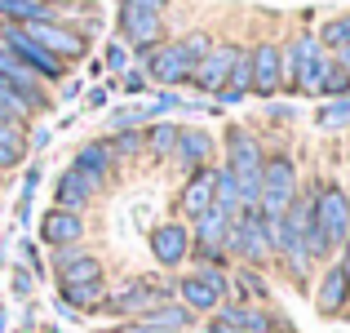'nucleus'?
I'll return each instance as SVG.
<instances>
[{
	"mask_svg": "<svg viewBox=\"0 0 350 333\" xmlns=\"http://www.w3.org/2000/svg\"><path fill=\"white\" fill-rule=\"evenodd\" d=\"M164 302H173V275L169 271H137V275H124L120 284L107 289V302H103L98 316H107L111 325H120V320L151 316Z\"/></svg>",
	"mask_w": 350,
	"mask_h": 333,
	"instance_id": "1",
	"label": "nucleus"
},
{
	"mask_svg": "<svg viewBox=\"0 0 350 333\" xmlns=\"http://www.w3.org/2000/svg\"><path fill=\"white\" fill-rule=\"evenodd\" d=\"M328 62H333V53L315 40L310 27L293 32L288 40H284V94L315 98L319 80H324V71H328Z\"/></svg>",
	"mask_w": 350,
	"mask_h": 333,
	"instance_id": "2",
	"label": "nucleus"
},
{
	"mask_svg": "<svg viewBox=\"0 0 350 333\" xmlns=\"http://www.w3.org/2000/svg\"><path fill=\"white\" fill-rule=\"evenodd\" d=\"M226 258L231 267H257V271H275V240H271V222L257 209H239L231 218V236H226Z\"/></svg>",
	"mask_w": 350,
	"mask_h": 333,
	"instance_id": "3",
	"label": "nucleus"
},
{
	"mask_svg": "<svg viewBox=\"0 0 350 333\" xmlns=\"http://www.w3.org/2000/svg\"><path fill=\"white\" fill-rule=\"evenodd\" d=\"M173 298L204 320L213 311H222V302L231 298V271H222V267H187V271L173 275Z\"/></svg>",
	"mask_w": 350,
	"mask_h": 333,
	"instance_id": "4",
	"label": "nucleus"
},
{
	"mask_svg": "<svg viewBox=\"0 0 350 333\" xmlns=\"http://www.w3.org/2000/svg\"><path fill=\"white\" fill-rule=\"evenodd\" d=\"M297 191H301V173H297V160H293V151H266L257 214H262L266 222H280L284 209L297 200Z\"/></svg>",
	"mask_w": 350,
	"mask_h": 333,
	"instance_id": "5",
	"label": "nucleus"
},
{
	"mask_svg": "<svg viewBox=\"0 0 350 333\" xmlns=\"http://www.w3.org/2000/svg\"><path fill=\"white\" fill-rule=\"evenodd\" d=\"M146 249H151V258H155L160 271H169V275L187 271V262H191V222H182L173 214L160 218L151 231H146Z\"/></svg>",
	"mask_w": 350,
	"mask_h": 333,
	"instance_id": "6",
	"label": "nucleus"
},
{
	"mask_svg": "<svg viewBox=\"0 0 350 333\" xmlns=\"http://www.w3.org/2000/svg\"><path fill=\"white\" fill-rule=\"evenodd\" d=\"M315 227L328 240V249H342L350 240V191L342 182H319L315 191Z\"/></svg>",
	"mask_w": 350,
	"mask_h": 333,
	"instance_id": "7",
	"label": "nucleus"
},
{
	"mask_svg": "<svg viewBox=\"0 0 350 333\" xmlns=\"http://www.w3.org/2000/svg\"><path fill=\"white\" fill-rule=\"evenodd\" d=\"M103 275H107V262L89 245H67V249H53L49 254V280L58 289H71V284H85V280H103Z\"/></svg>",
	"mask_w": 350,
	"mask_h": 333,
	"instance_id": "8",
	"label": "nucleus"
},
{
	"mask_svg": "<svg viewBox=\"0 0 350 333\" xmlns=\"http://www.w3.org/2000/svg\"><path fill=\"white\" fill-rule=\"evenodd\" d=\"M116 36L129 45L133 62H146L164 40H169V23L155 18V14H129V9H120L116 14Z\"/></svg>",
	"mask_w": 350,
	"mask_h": 333,
	"instance_id": "9",
	"label": "nucleus"
},
{
	"mask_svg": "<svg viewBox=\"0 0 350 333\" xmlns=\"http://www.w3.org/2000/svg\"><path fill=\"white\" fill-rule=\"evenodd\" d=\"M27 36H31L40 49H49L53 58L62 62V67H76V62H85L89 58V49H94V40H85V36L76 32L71 23H31V27H23Z\"/></svg>",
	"mask_w": 350,
	"mask_h": 333,
	"instance_id": "10",
	"label": "nucleus"
},
{
	"mask_svg": "<svg viewBox=\"0 0 350 333\" xmlns=\"http://www.w3.org/2000/svg\"><path fill=\"white\" fill-rule=\"evenodd\" d=\"M239 49H244L239 40H217L213 49L196 62V71H191V89H196L200 98H208V103H213V98L226 89V80H231V67H235Z\"/></svg>",
	"mask_w": 350,
	"mask_h": 333,
	"instance_id": "11",
	"label": "nucleus"
},
{
	"mask_svg": "<svg viewBox=\"0 0 350 333\" xmlns=\"http://www.w3.org/2000/svg\"><path fill=\"white\" fill-rule=\"evenodd\" d=\"M173 169L187 178L196 169H213L217 164V134L208 125H178V147H173Z\"/></svg>",
	"mask_w": 350,
	"mask_h": 333,
	"instance_id": "12",
	"label": "nucleus"
},
{
	"mask_svg": "<svg viewBox=\"0 0 350 333\" xmlns=\"http://www.w3.org/2000/svg\"><path fill=\"white\" fill-rule=\"evenodd\" d=\"M142 67H146V76H151L155 89H187L191 71H196V58H191V53L182 49V40L173 36V40H164L160 49L142 62Z\"/></svg>",
	"mask_w": 350,
	"mask_h": 333,
	"instance_id": "13",
	"label": "nucleus"
},
{
	"mask_svg": "<svg viewBox=\"0 0 350 333\" xmlns=\"http://www.w3.org/2000/svg\"><path fill=\"white\" fill-rule=\"evenodd\" d=\"M248 67H253V98L275 103L284 94V45L280 40H257L248 49Z\"/></svg>",
	"mask_w": 350,
	"mask_h": 333,
	"instance_id": "14",
	"label": "nucleus"
},
{
	"mask_svg": "<svg viewBox=\"0 0 350 333\" xmlns=\"http://www.w3.org/2000/svg\"><path fill=\"white\" fill-rule=\"evenodd\" d=\"M103 196H107V187H98L94 178H85V173L71 169V164L58 173V182H53V209H67V214H80V218H85Z\"/></svg>",
	"mask_w": 350,
	"mask_h": 333,
	"instance_id": "15",
	"label": "nucleus"
},
{
	"mask_svg": "<svg viewBox=\"0 0 350 333\" xmlns=\"http://www.w3.org/2000/svg\"><path fill=\"white\" fill-rule=\"evenodd\" d=\"M310 298H315V311L324 320H342L350 311V280H346L342 267H337V258L319 267V280L310 284Z\"/></svg>",
	"mask_w": 350,
	"mask_h": 333,
	"instance_id": "16",
	"label": "nucleus"
},
{
	"mask_svg": "<svg viewBox=\"0 0 350 333\" xmlns=\"http://www.w3.org/2000/svg\"><path fill=\"white\" fill-rule=\"evenodd\" d=\"M89 240V222L80 214H67V209H44L40 222H36V245L49 249H67V245H85Z\"/></svg>",
	"mask_w": 350,
	"mask_h": 333,
	"instance_id": "17",
	"label": "nucleus"
},
{
	"mask_svg": "<svg viewBox=\"0 0 350 333\" xmlns=\"http://www.w3.org/2000/svg\"><path fill=\"white\" fill-rule=\"evenodd\" d=\"M71 169H80L85 178H94L98 187H111L120 164H116V151H111V143H107V134L85 138V143L71 151Z\"/></svg>",
	"mask_w": 350,
	"mask_h": 333,
	"instance_id": "18",
	"label": "nucleus"
},
{
	"mask_svg": "<svg viewBox=\"0 0 350 333\" xmlns=\"http://www.w3.org/2000/svg\"><path fill=\"white\" fill-rule=\"evenodd\" d=\"M213 209V169H196L182 178L178 196H173V218L182 222H196L200 214Z\"/></svg>",
	"mask_w": 350,
	"mask_h": 333,
	"instance_id": "19",
	"label": "nucleus"
},
{
	"mask_svg": "<svg viewBox=\"0 0 350 333\" xmlns=\"http://www.w3.org/2000/svg\"><path fill=\"white\" fill-rule=\"evenodd\" d=\"M231 298L235 302H253V307H271L275 289H271V271H257V267H231Z\"/></svg>",
	"mask_w": 350,
	"mask_h": 333,
	"instance_id": "20",
	"label": "nucleus"
},
{
	"mask_svg": "<svg viewBox=\"0 0 350 333\" xmlns=\"http://www.w3.org/2000/svg\"><path fill=\"white\" fill-rule=\"evenodd\" d=\"M173 147H178V120H151V125H142V160L169 164Z\"/></svg>",
	"mask_w": 350,
	"mask_h": 333,
	"instance_id": "21",
	"label": "nucleus"
},
{
	"mask_svg": "<svg viewBox=\"0 0 350 333\" xmlns=\"http://www.w3.org/2000/svg\"><path fill=\"white\" fill-rule=\"evenodd\" d=\"M107 289H111V280H85V284H71V289H58V302L67 311H76V316H98L107 302Z\"/></svg>",
	"mask_w": 350,
	"mask_h": 333,
	"instance_id": "22",
	"label": "nucleus"
},
{
	"mask_svg": "<svg viewBox=\"0 0 350 333\" xmlns=\"http://www.w3.org/2000/svg\"><path fill=\"white\" fill-rule=\"evenodd\" d=\"M53 18H58V9L44 0H0V23L31 27V23H53Z\"/></svg>",
	"mask_w": 350,
	"mask_h": 333,
	"instance_id": "23",
	"label": "nucleus"
},
{
	"mask_svg": "<svg viewBox=\"0 0 350 333\" xmlns=\"http://www.w3.org/2000/svg\"><path fill=\"white\" fill-rule=\"evenodd\" d=\"M146 325H155V329H169V333H196L200 329V316L196 311H187L178 298L173 302H164V307H155L151 316H142Z\"/></svg>",
	"mask_w": 350,
	"mask_h": 333,
	"instance_id": "24",
	"label": "nucleus"
},
{
	"mask_svg": "<svg viewBox=\"0 0 350 333\" xmlns=\"http://www.w3.org/2000/svg\"><path fill=\"white\" fill-rule=\"evenodd\" d=\"M27 164V125H0V173Z\"/></svg>",
	"mask_w": 350,
	"mask_h": 333,
	"instance_id": "25",
	"label": "nucleus"
},
{
	"mask_svg": "<svg viewBox=\"0 0 350 333\" xmlns=\"http://www.w3.org/2000/svg\"><path fill=\"white\" fill-rule=\"evenodd\" d=\"M213 209H222L226 218H235L244 209V196H239V178L226 164H213Z\"/></svg>",
	"mask_w": 350,
	"mask_h": 333,
	"instance_id": "26",
	"label": "nucleus"
},
{
	"mask_svg": "<svg viewBox=\"0 0 350 333\" xmlns=\"http://www.w3.org/2000/svg\"><path fill=\"white\" fill-rule=\"evenodd\" d=\"M40 182H44V164L31 160L23 169V191H18V209H14V222H18V227H27V222H31V200H36V191H40Z\"/></svg>",
	"mask_w": 350,
	"mask_h": 333,
	"instance_id": "27",
	"label": "nucleus"
},
{
	"mask_svg": "<svg viewBox=\"0 0 350 333\" xmlns=\"http://www.w3.org/2000/svg\"><path fill=\"white\" fill-rule=\"evenodd\" d=\"M310 125L324 129V134H337V129H350V94L346 98H333V103H319Z\"/></svg>",
	"mask_w": 350,
	"mask_h": 333,
	"instance_id": "28",
	"label": "nucleus"
},
{
	"mask_svg": "<svg viewBox=\"0 0 350 333\" xmlns=\"http://www.w3.org/2000/svg\"><path fill=\"white\" fill-rule=\"evenodd\" d=\"M315 40L324 45L328 53H342V49H350V9H346V14H333L328 23H319Z\"/></svg>",
	"mask_w": 350,
	"mask_h": 333,
	"instance_id": "29",
	"label": "nucleus"
},
{
	"mask_svg": "<svg viewBox=\"0 0 350 333\" xmlns=\"http://www.w3.org/2000/svg\"><path fill=\"white\" fill-rule=\"evenodd\" d=\"M187 107V98L178 94V89H151V94L142 98V111H146V125L151 120H169L173 111H182Z\"/></svg>",
	"mask_w": 350,
	"mask_h": 333,
	"instance_id": "30",
	"label": "nucleus"
},
{
	"mask_svg": "<svg viewBox=\"0 0 350 333\" xmlns=\"http://www.w3.org/2000/svg\"><path fill=\"white\" fill-rule=\"evenodd\" d=\"M116 151V164H137L142 160V129H120V134H107Z\"/></svg>",
	"mask_w": 350,
	"mask_h": 333,
	"instance_id": "31",
	"label": "nucleus"
},
{
	"mask_svg": "<svg viewBox=\"0 0 350 333\" xmlns=\"http://www.w3.org/2000/svg\"><path fill=\"white\" fill-rule=\"evenodd\" d=\"M98 62H103V76L116 80V76H124V71L133 67V53H129V45L120 40V36H111V40L103 45V58H98Z\"/></svg>",
	"mask_w": 350,
	"mask_h": 333,
	"instance_id": "32",
	"label": "nucleus"
},
{
	"mask_svg": "<svg viewBox=\"0 0 350 333\" xmlns=\"http://www.w3.org/2000/svg\"><path fill=\"white\" fill-rule=\"evenodd\" d=\"M18 262H23L27 271H31V280H36V284H44V280H49V258L40 254V245H36L31 236H23V240H18Z\"/></svg>",
	"mask_w": 350,
	"mask_h": 333,
	"instance_id": "33",
	"label": "nucleus"
},
{
	"mask_svg": "<svg viewBox=\"0 0 350 333\" xmlns=\"http://www.w3.org/2000/svg\"><path fill=\"white\" fill-rule=\"evenodd\" d=\"M350 94V76L342 71V62H328V71H324V80H319V89H315V98L319 103H333V98H346Z\"/></svg>",
	"mask_w": 350,
	"mask_h": 333,
	"instance_id": "34",
	"label": "nucleus"
},
{
	"mask_svg": "<svg viewBox=\"0 0 350 333\" xmlns=\"http://www.w3.org/2000/svg\"><path fill=\"white\" fill-rule=\"evenodd\" d=\"M142 125H146V111H142V103L111 107V111H107V120H103V129H107V134H120V129H142Z\"/></svg>",
	"mask_w": 350,
	"mask_h": 333,
	"instance_id": "35",
	"label": "nucleus"
},
{
	"mask_svg": "<svg viewBox=\"0 0 350 333\" xmlns=\"http://www.w3.org/2000/svg\"><path fill=\"white\" fill-rule=\"evenodd\" d=\"M116 89H124V94L133 98V103H142V98L151 94L155 85H151V76H146V67H142V62H133V67H129L124 76H116Z\"/></svg>",
	"mask_w": 350,
	"mask_h": 333,
	"instance_id": "36",
	"label": "nucleus"
},
{
	"mask_svg": "<svg viewBox=\"0 0 350 333\" xmlns=\"http://www.w3.org/2000/svg\"><path fill=\"white\" fill-rule=\"evenodd\" d=\"M9 293H14V302H36V280L23 262L9 267Z\"/></svg>",
	"mask_w": 350,
	"mask_h": 333,
	"instance_id": "37",
	"label": "nucleus"
},
{
	"mask_svg": "<svg viewBox=\"0 0 350 333\" xmlns=\"http://www.w3.org/2000/svg\"><path fill=\"white\" fill-rule=\"evenodd\" d=\"M111 94H116V80H111V76L94 80V85L85 89V111H89V116H94V111H107V103H111Z\"/></svg>",
	"mask_w": 350,
	"mask_h": 333,
	"instance_id": "38",
	"label": "nucleus"
},
{
	"mask_svg": "<svg viewBox=\"0 0 350 333\" xmlns=\"http://www.w3.org/2000/svg\"><path fill=\"white\" fill-rule=\"evenodd\" d=\"M49 143H53V129L36 120V125L27 129V156H40V151H44V147H49Z\"/></svg>",
	"mask_w": 350,
	"mask_h": 333,
	"instance_id": "39",
	"label": "nucleus"
},
{
	"mask_svg": "<svg viewBox=\"0 0 350 333\" xmlns=\"http://www.w3.org/2000/svg\"><path fill=\"white\" fill-rule=\"evenodd\" d=\"M120 9H129V14H155V18H164V14H169V0H120Z\"/></svg>",
	"mask_w": 350,
	"mask_h": 333,
	"instance_id": "40",
	"label": "nucleus"
},
{
	"mask_svg": "<svg viewBox=\"0 0 350 333\" xmlns=\"http://www.w3.org/2000/svg\"><path fill=\"white\" fill-rule=\"evenodd\" d=\"M85 80H80V76H67V80H62V85H58V94H53V98H58V107L62 103H76V98H85Z\"/></svg>",
	"mask_w": 350,
	"mask_h": 333,
	"instance_id": "41",
	"label": "nucleus"
},
{
	"mask_svg": "<svg viewBox=\"0 0 350 333\" xmlns=\"http://www.w3.org/2000/svg\"><path fill=\"white\" fill-rule=\"evenodd\" d=\"M196 333H244V329H235L231 320H222V316L213 311V316H204V320H200V329H196Z\"/></svg>",
	"mask_w": 350,
	"mask_h": 333,
	"instance_id": "42",
	"label": "nucleus"
},
{
	"mask_svg": "<svg viewBox=\"0 0 350 333\" xmlns=\"http://www.w3.org/2000/svg\"><path fill=\"white\" fill-rule=\"evenodd\" d=\"M266 116H271L275 125H293V120H297V111H293L288 103H266Z\"/></svg>",
	"mask_w": 350,
	"mask_h": 333,
	"instance_id": "43",
	"label": "nucleus"
},
{
	"mask_svg": "<svg viewBox=\"0 0 350 333\" xmlns=\"http://www.w3.org/2000/svg\"><path fill=\"white\" fill-rule=\"evenodd\" d=\"M18 333H40V316H36V302H27L23 320H18Z\"/></svg>",
	"mask_w": 350,
	"mask_h": 333,
	"instance_id": "44",
	"label": "nucleus"
},
{
	"mask_svg": "<svg viewBox=\"0 0 350 333\" xmlns=\"http://www.w3.org/2000/svg\"><path fill=\"white\" fill-rule=\"evenodd\" d=\"M94 5H103V0H67V9H94Z\"/></svg>",
	"mask_w": 350,
	"mask_h": 333,
	"instance_id": "45",
	"label": "nucleus"
},
{
	"mask_svg": "<svg viewBox=\"0 0 350 333\" xmlns=\"http://www.w3.org/2000/svg\"><path fill=\"white\" fill-rule=\"evenodd\" d=\"M333 58L342 62V71H346V76H350V49H342V53H333Z\"/></svg>",
	"mask_w": 350,
	"mask_h": 333,
	"instance_id": "46",
	"label": "nucleus"
},
{
	"mask_svg": "<svg viewBox=\"0 0 350 333\" xmlns=\"http://www.w3.org/2000/svg\"><path fill=\"white\" fill-rule=\"evenodd\" d=\"M0 333H9V311L0 307Z\"/></svg>",
	"mask_w": 350,
	"mask_h": 333,
	"instance_id": "47",
	"label": "nucleus"
}]
</instances>
